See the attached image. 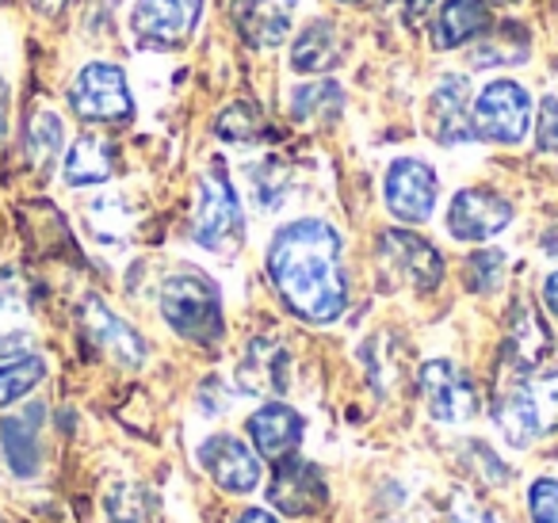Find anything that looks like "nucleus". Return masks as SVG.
I'll return each instance as SVG.
<instances>
[{
	"label": "nucleus",
	"instance_id": "obj_6",
	"mask_svg": "<svg viewBox=\"0 0 558 523\" xmlns=\"http://www.w3.org/2000/svg\"><path fill=\"white\" fill-rule=\"evenodd\" d=\"M70 108L85 123H126L134 115L126 73L111 62H88L70 85Z\"/></svg>",
	"mask_w": 558,
	"mask_h": 523
},
{
	"label": "nucleus",
	"instance_id": "obj_29",
	"mask_svg": "<svg viewBox=\"0 0 558 523\" xmlns=\"http://www.w3.org/2000/svg\"><path fill=\"white\" fill-rule=\"evenodd\" d=\"M527 515L532 523H558V482L555 477H539L527 489Z\"/></svg>",
	"mask_w": 558,
	"mask_h": 523
},
{
	"label": "nucleus",
	"instance_id": "obj_32",
	"mask_svg": "<svg viewBox=\"0 0 558 523\" xmlns=\"http://www.w3.org/2000/svg\"><path fill=\"white\" fill-rule=\"evenodd\" d=\"M451 523H494V515L482 504H474V500L456 497V504H451Z\"/></svg>",
	"mask_w": 558,
	"mask_h": 523
},
{
	"label": "nucleus",
	"instance_id": "obj_34",
	"mask_svg": "<svg viewBox=\"0 0 558 523\" xmlns=\"http://www.w3.org/2000/svg\"><path fill=\"white\" fill-rule=\"evenodd\" d=\"M543 302H547V309L558 317V271H550L547 283H543Z\"/></svg>",
	"mask_w": 558,
	"mask_h": 523
},
{
	"label": "nucleus",
	"instance_id": "obj_2",
	"mask_svg": "<svg viewBox=\"0 0 558 523\" xmlns=\"http://www.w3.org/2000/svg\"><path fill=\"white\" fill-rule=\"evenodd\" d=\"M161 317L172 332L195 344H218L226 332L222 294L199 271H177L161 283Z\"/></svg>",
	"mask_w": 558,
	"mask_h": 523
},
{
	"label": "nucleus",
	"instance_id": "obj_7",
	"mask_svg": "<svg viewBox=\"0 0 558 523\" xmlns=\"http://www.w3.org/2000/svg\"><path fill=\"white\" fill-rule=\"evenodd\" d=\"M379 268L387 283L410 291H433L444 279V256L410 230L379 233Z\"/></svg>",
	"mask_w": 558,
	"mask_h": 523
},
{
	"label": "nucleus",
	"instance_id": "obj_12",
	"mask_svg": "<svg viewBox=\"0 0 558 523\" xmlns=\"http://www.w3.org/2000/svg\"><path fill=\"white\" fill-rule=\"evenodd\" d=\"M199 466L210 474V482L226 492H253L264 477L260 454L238 436H210L199 447Z\"/></svg>",
	"mask_w": 558,
	"mask_h": 523
},
{
	"label": "nucleus",
	"instance_id": "obj_35",
	"mask_svg": "<svg viewBox=\"0 0 558 523\" xmlns=\"http://www.w3.org/2000/svg\"><path fill=\"white\" fill-rule=\"evenodd\" d=\"M238 523H279L271 512H264V508H248V512H241Z\"/></svg>",
	"mask_w": 558,
	"mask_h": 523
},
{
	"label": "nucleus",
	"instance_id": "obj_9",
	"mask_svg": "<svg viewBox=\"0 0 558 523\" xmlns=\"http://www.w3.org/2000/svg\"><path fill=\"white\" fill-rule=\"evenodd\" d=\"M383 195H387V210L398 218V222L421 226L433 218L436 195H440V180L417 157H402L387 169V180H383Z\"/></svg>",
	"mask_w": 558,
	"mask_h": 523
},
{
	"label": "nucleus",
	"instance_id": "obj_14",
	"mask_svg": "<svg viewBox=\"0 0 558 523\" xmlns=\"http://www.w3.org/2000/svg\"><path fill=\"white\" fill-rule=\"evenodd\" d=\"M81 325H85V332L93 337V344L104 348L111 360L126 363V367H138V363L146 360V340H142L123 317L111 314L96 294H88V299L81 302Z\"/></svg>",
	"mask_w": 558,
	"mask_h": 523
},
{
	"label": "nucleus",
	"instance_id": "obj_5",
	"mask_svg": "<svg viewBox=\"0 0 558 523\" xmlns=\"http://www.w3.org/2000/svg\"><path fill=\"white\" fill-rule=\"evenodd\" d=\"M195 241L210 253H233L245 238V218L233 184L222 169H210L199 180V203H195Z\"/></svg>",
	"mask_w": 558,
	"mask_h": 523
},
{
	"label": "nucleus",
	"instance_id": "obj_17",
	"mask_svg": "<svg viewBox=\"0 0 558 523\" xmlns=\"http://www.w3.org/2000/svg\"><path fill=\"white\" fill-rule=\"evenodd\" d=\"M433 134L444 146H463L474 138L471 131V85L459 73L440 77L433 93Z\"/></svg>",
	"mask_w": 558,
	"mask_h": 523
},
{
	"label": "nucleus",
	"instance_id": "obj_13",
	"mask_svg": "<svg viewBox=\"0 0 558 523\" xmlns=\"http://www.w3.org/2000/svg\"><path fill=\"white\" fill-rule=\"evenodd\" d=\"M326 482H322V470L306 459H288L276 462V474H271L268 485V500L279 508L283 515H314L322 504H326Z\"/></svg>",
	"mask_w": 558,
	"mask_h": 523
},
{
	"label": "nucleus",
	"instance_id": "obj_21",
	"mask_svg": "<svg viewBox=\"0 0 558 523\" xmlns=\"http://www.w3.org/2000/svg\"><path fill=\"white\" fill-rule=\"evenodd\" d=\"M116 172V146L100 134H81L65 154V184L70 187H88L104 184Z\"/></svg>",
	"mask_w": 558,
	"mask_h": 523
},
{
	"label": "nucleus",
	"instance_id": "obj_15",
	"mask_svg": "<svg viewBox=\"0 0 558 523\" xmlns=\"http://www.w3.org/2000/svg\"><path fill=\"white\" fill-rule=\"evenodd\" d=\"M248 439H253L260 459H288L303 443V416L291 405H283V401H268V405H260L248 416Z\"/></svg>",
	"mask_w": 558,
	"mask_h": 523
},
{
	"label": "nucleus",
	"instance_id": "obj_25",
	"mask_svg": "<svg viewBox=\"0 0 558 523\" xmlns=\"http://www.w3.org/2000/svg\"><path fill=\"white\" fill-rule=\"evenodd\" d=\"M27 157H32L35 169H50L62 154V142H65V126L54 111H35L32 123H27Z\"/></svg>",
	"mask_w": 558,
	"mask_h": 523
},
{
	"label": "nucleus",
	"instance_id": "obj_24",
	"mask_svg": "<svg viewBox=\"0 0 558 523\" xmlns=\"http://www.w3.org/2000/svg\"><path fill=\"white\" fill-rule=\"evenodd\" d=\"M283 370H288V355L260 340V344L248 348V360L241 363V386L248 393H279L288 386L283 382Z\"/></svg>",
	"mask_w": 558,
	"mask_h": 523
},
{
	"label": "nucleus",
	"instance_id": "obj_18",
	"mask_svg": "<svg viewBox=\"0 0 558 523\" xmlns=\"http://www.w3.org/2000/svg\"><path fill=\"white\" fill-rule=\"evenodd\" d=\"M43 405H32L16 416H4L0 421V451L9 459L12 474L35 477L43 466V447H39V428H43Z\"/></svg>",
	"mask_w": 558,
	"mask_h": 523
},
{
	"label": "nucleus",
	"instance_id": "obj_20",
	"mask_svg": "<svg viewBox=\"0 0 558 523\" xmlns=\"http://www.w3.org/2000/svg\"><path fill=\"white\" fill-rule=\"evenodd\" d=\"M527 50H532V35L520 24H489L478 39L471 42V70H494V65H520L527 62Z\"/></svg>",
	"mask_w": 558,
	"mask_h": 523
},
{
	"label": "nucleus",
	"instance_id": "obj_19",
	"mask_svg": "<svg viewBox=\"0 0 558 523\" xmlns=\"http://www.w3.org/2000/svg\"><path fill=\"white\" fill-rule=\"evenodd\" d=\"M489 27V4L486 0H444L433 20V47L436 50H459L474 42Z\"/></svg>",
	"mask_w": 558,
	"mask_h": 523
},
{
	"label": "nucleus",
	"instance_id": "obj_10",
	"mask_svg": "<svg viewBox=\"0 0 558 523\" xmlns=\"http://www.w3.org/2000/svg\"><path fill=\"white\" fill-rule=\"evenodd\" d=\"M421 393L440 424H463L478 413V390H474L471 375L451 360H428L421 367Z\"/></svg>",
	"mask_w": 558,
	"mask_h": 523
},
{
	"label": "nucleus",
	"instance_id": "obj_11",
	"mask_svg": "<svg viewBox=\"0 0 558 523\" xmlns=\"http://www.w3.org/2000/svg\"><path fill=\"white\" fill-rule=\"evenodd\" d=\"M512 222V203L501 199L489 187H463L448 207V233L456 241H482L497 238Z\"/></svg>",
	"mask_w": 558,
	"mask_h": 523
},
{
	"label": "nucleus",
	"instance_id": "obj_4",
	"mask_svg": "<svg viewBox=\"0 0 558 523\" xmlns=\"http://www.w3.org/2000/svg\"><path fill=\"white\" fill-rule=\"evenodd\" d=\"M532 126V93L517 81H494L478 93L471 108V131L478 142L520 146Z\"/></svg>",
	"mask_w": 558,
	"mask_h": 523
},
{
	"label": "nucleus",
	"instance_id": "obj_16",
	"mask_svg": "<svg viewBox=\"0 0 558 523\" xmlns=\"http://www.w3.org/2000/svg\"><path fill=\"white\" fill-rule=\"evenodd\" d=\"M295 0H238L233 20H238L241 39L253 50H271L288 39Z\"/></svg>",
	"mask_w": 558,
	"mask_h": 523
},
{
	"label": "nucleus",
	"instance_id": "obj_31",
	"mask_svg": "<svg viewBox=\"0 0 558 523\" xmlns=\"http://www.w3.org/2000/svg\"><path fill=\"white\" fill-rule=\"evenodd\" d=\"M535 146L543 154H558V100L547 96L539 104V119H535Z\"/></svg>",
	"mask_w": 558,
	"mask_h": 523
},
{
	"label": "nucleus",
	"instance_id": "obj_37",
	"mask_svg": "<svg viewBox=\"0 0 558 523\" xmlns=\"http://www.w3.org/2000/svg\"><path fill=\"white\" fill-rule=\"evenodd\" d=\"M62 4H65V0H35V9L47 12V16H58V12H62Z\"/></svg>",
	"mask_w": 558,
	"mask_h": 523
},
{
	"label": "nucleus",
	"instance_id": "obj_27",
	"mask_svg": "<svg viewBox=\"0 0 558 523\" xmlns=\"http://www.w3.org/2000/svg\"><path fill=\"white\" fill-rule=\"evenodd\" d=\"M264 131V111L256 108L253 100H233L230 108L218 115L215 123V134L226 142H238V146H245V142H256V134Z\"/></svg>",
	"mask_w": 558,
	"mask_h": 523
},
{
	"label": "nucleus",
	"instance_id": "obj_30",
	"mask_svg": "<svg viewBox=\"0 0 558 523\" xmlns=\"http://www.w3.org/2000/svg\"><path fill=\"white\" fill-rule=\"evenodd\" d=\"M253 195H260V207L271 210L279 203V195L288 192V180H283V169L276 161H264L260 169H253Z\"/></svg>",
	"mask_w": 558,
	"mask_h": 523
},
{
	"label": "nucleus",
	"instance_id": "obj_8",
	"mask_svg": "<svg viewBox=\"0 0 558 523\" xmlns=\"http://www.w3.org/2000/svg\"><path fill=\"white\" fill-rule=\"evenodd\" d=\"M203 16V0H138L131 12V32L142 47L172 50L195 35Z\"/></svg>",
	"mask_w": 558,
	"mask_h": 523
},
{
	"label": "nucleus",
	"instance_id": "obj_40",
	"mask_svg": "<svg viewBox=\"0 0 558 523\" xmlns=\"http://www.w3.org/2000/svg\"><path fill=\"white\" fill-rule=\"evenodd\" d=\"M341 4H364V0H341Z\"/></svg>",
	"mask_w": 558,
	"mask_h": 523
},
{
	"label": "nucleus",
	"instance_id": "obj_23",
	"mask_svg": "<svg viewBox=\"0 0 558 523\" xmlns=\"http://www.w3.org/2000/svg\"><path fill=\"white\" fill-rule=\"evenodd\" d=\"M550 348V337L547 329H543L539 314H535V306H527V302H520L517 309H512V325H509V352H512V363H517L520 370H532L535 363L543 360V352Z\"/></svg>",
	"mask_w": 558,
	"mask_h": 523
},
{
	"label": "nucleus",
	"instance_id": "obj_26",
	"mask_svg": "<svg viewBox=\"0 0 558 523\" xmlns=\"http://www.w3.org/2000/svg\"><path fill=\"white\" fill-rule=\"evenodd\" d=\"M43 378H47L43 355H16V360H4L0 363V409L27 398Z\"/></svg>",
	"mask_w": 558,
	"mask_h": 523
},
{
	"label": "nucleus",
	"instance_id": "obj_3",
	"mask_svg": "<svg viewBox=\"0 0 558 523\" xmlns=\"http://www.w3.org/2000/svg\"><path fill=\"white\" fill-rule=\"evenodd\" d=\"M497 428L512 447H527L535 439L558 431V370L524 378L497 401Z\"/></svg>",
	"mask_w": 558,
	"mask_h": 523
},
{
	"label": "nucleus",
	"instance_id": "obj_38",
	"mask_svg": "<svg viewBox=\"0 0 558 523\" xmlns=\"http://www.w3.org/2000/svg\"><path fill=\"white\" fill-rule=\"evenodd\" d=\"M436 0H405V12H410V16H421V12L425 9H433Z\"/></svg>",
	"mask_w": 558,
	"mask_h": 523
},
{
	"label": "nucleus",
	"instance_id": "obj_22",
	"mask_svg": "<svg viewBox=\"0 0 558 523\" xmlns=\"http://www.w3.org/2000/svg\"><path fill=\"white\" fill-rule=\"evenodd\" d=\"M337 54H341V39H337V27L329 20H314L303 27V35L291 47V70L295 73H322L333 70Z\"/></svg>",
	"mask_w": 558,
	"mask_h": 523
},
{
	"label": "nucleus",
	"instance_id": "obj_33",
	"mask_svg": "<svg viewBox=\"0 0 558 523\" xmlns=\"http://www.w3.org/2000/svg\"><path fill=\"white\" fill-rule=\"evenodd\" d=\"M27 344H32L27 332H0V363L16 360V355H27Z\"/></svg>",
	"mask_w": 558,
	"mask_h": 523
},
{
	"label": "nucleus",
	"instance_id": "obj_36",
	"mask_svg": "<svg viewBox=\"0 0 558 523\" xmlns=\"http://www.w3.org/2000/svg\"><path fill=\"white\" fill-rule=\"evenodd\" d=\"M4 131H9V88L0 81V138H4Z\"/></svg>",
	"mask_w": 558,
	"mask_h": 523
},
{
	"label": "nucleus",
	"instance_id": "obj_39",
	"mask_svg": "<svg viewBox=\"0 0 558 523\" xmlns=\"http://www.w3.org/2000/svg\"><path fill=\"white\" fill-rule=\"evenodd\" d=\"M486 4H517V0H486Z\"/></svg>",
	"mask_w": 558,
	"mask_h": 523
},
{
	"label": "nucleus",
	"instance_id": "obj_1",
	"mask_svg": "<svg viewBox=\"0 0 558 523\" xmlns=\"http://www.w3.org/2000/svg\"><path fill=\"white\" fill-rule=\"evenodd\" d=\"M268 279L295 317L311 325L337 321L349 306L341 233L322 218L288 222L268 245Z\"/></svg>",
	"mask_w": 558,
	"mask_h": 523
},
{
	"label": "nucleus",
	"instance_id": "obj_28",
	"mask_svg": "<svg viewBox=\"0 0 558 523\" xmlns=\"http://www.w3.org/2000/svg\"><path fill=\"white\" fill-rule=\"evenodd\" d=\"M501 276H505V253H478V256H471L466 260V283H471V291H494L497 283H501Z\"/></svg>",
	"mask_w": 558,
	"mask_h": 523
}]
</instances>
